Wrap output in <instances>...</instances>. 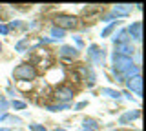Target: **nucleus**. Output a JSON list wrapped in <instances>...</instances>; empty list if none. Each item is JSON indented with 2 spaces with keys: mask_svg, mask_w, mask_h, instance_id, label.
Masks as SVG:
<instances>
[{
  "mask_svg": "<svg viewBox=\"0 0 146 131\" xmlns=\"http://www.w3.org/2000/svg\"><path fill=\"white\" fill-rule=\"evenodd\" d=\"M13 76H15L17 80H33L36 76V69H35V66L24 62V64L17 66L15 69H13Z\"/></svg>",
  "mask_w": 146,
  "mask_h": 131,
  "instance_id": "nucleus-1",
  "label": "nucleus"
},
{
  "mask_svg": "<svg viewBox=\"0 0 146 131\" xmlns=\"http://www.w3.org/2000/svg\"><path fill=\"white\" fill-rule=\"evenodd\" d=\"M77 16H71V15H57L55 16V28L66 31V29H75L77 28Z\"/></svg>",
  "mask_w": 146,
  "mask_h": 131,
  "instance_id": "nucleus-2",
  "label": "nucleus"
},
{
  "mask_svg": "<svg viewBox=\"0 0 146 131\" xmlns=\"http://www.w3.org/2000/svg\"><path fill=\"white\" fill-rule=\"evenodd\" d=\"M88 58H90V62L93 66H100L104 62V49H100L99 46H90L88 47Z\"/></svg>",
  "mask_w": 146,
  "mask_h": 131,
  "instance_id": "nucleus-3",
  "label": "nucleus"
},
{
  "mask_svg": "<svg viewBox=\"0 0 146 131\" xmlns=\"http://www.w3.org/2000/svg\"><path fill=\"white\" fill-rule=\"evenodd\" d=\"M55 98H57L58 102H62V104H66L68 100H71L73 98V89L71 88H58L57 91H55Z\"/></svg>",
  "mask_w": 146,
  "mask_h": 131,
  "instance_id": "nucleus-4",
  "label": "nucleus"
},
{
  "mask_svg": "<svg viewBox=\"0 0 146 131\" xmlns=\"http://www.w3.org/2000/svg\"><path fill=\"white\" fill-rule=\"evenodd\" d=\"M128 89L130 91H133L135 95H143V78H141V75L133 76V78H128Z\"/></svg>",
  "mask_w": 146,
  "mask_h": 131,
  "instance_id": "nucleus-5",
  "label": "nucleus"
},
{
  "mask_svg": "<svg viewBox=\"0 0 146 131\" xmlns=\"http://www.w3.org/2000/svg\"><path fill=\"white\" fill-rule=\"evenodd\" d=\"M131 9H133L131 4H117V6H113V11L110 16H128Z\"/></svg>",
  "mask_w": 146,
  "mask_h": 131,
  "instance_id": "nucleus-6",
  "label": "nucleus"
},
{
  "mask_svg": "<svg viewBox=\"0 0 146 131\" xmlns=\"http://www.w3.org/2000/svg\"><path fill=\"white\" fill-rule=\"evenodd\" d=\"M133 46H131L130 42H122V44H117V49H115V55H119V57H130L131 58V55H133Z\"/></svg>",
  "mask_w": 146,
  "mask_h": 131,
  "instance_id": "nucleus-7",
  "label": "nucleus"
},
{
  "mask_svg": "<svg viewBox=\"0 0 146 131\" xmlns=\"http://www.w3.org/2000/svg\"><path fill=\"white\" fill-rule=\"evenodd\" d=\"M128 33H130L135 40H141L143 38V22H133V24L128 28Z\"/></svg>",
  "mask_w": 146,
  "mask_h": 131,
  "instance_id": "nucleus-8",
  "label": "nucleus"
},
{
  "mask_svg": "<svg viewBox=\"0 0 146 131\" xmlns=\"http://www.w3.org/2000/svg\"><path fill=\"white\" fill-rule=\"evenodd\" d=\"M141 117V111L139 109H133V111H126L124 115L119 118V124H128L130 120H135V118H139Z\"/></svg>",
  "mask_w": 146,
  "mask_h": 131,
  "instance_id": "nucleus-9",
  "label": "nucleus"
},
{
  "mask_svg": "<svg viewBox=\"0 0 146 131\" xmlns=\"http://www.w3.org/2000/svg\"><path fill=\"white\" fill-rule=\"evenodd\" d=\"M77 53L79 51H77L73 46H62L60 47V57H64V58H75Z\"/></svg>",
  "mask_w": 146,
  "mask_h": 131,
  "instance_id": "nucleus-10",
  "label": "nucleus"
},
{
  "mask_svg": "<svg viewBox=\"0 0 146 131\" xmlns=\"http://www.w3.org/2000/svg\"><path fill=\"white\" fill-rule=\"evenodd\" d=\"M128 29H122L121 33H117L115 37H113V42L115 44H122V42H130V38H128Z\"/></svg>",
  "mask_w": 146,
  "mask_h": 131,
  "instance_id": "nucleus-11",
  "label": "nucleus"
},
{
  "mask_svg": "<svg viewBox=\"0 0 146 131\" xmlns=\"http://www.w3.org/2000/svg\"><path fill=\"white\" fill-rule=\"evenodd\" d=\"M102 95H106V97L110 98H121V91H115V89H111V88H102V91H100Z\"/></svg>",
  "mask_w": 146,
  "mask_h": 131,
  "instance_id": "nucleus-12",
  "label": "nucleus"
},
{
  "mask_svg": "<svg viewBox=\"0 0 146 131\" xmlns=\"http://www.w3.org/2000/svg\"><path fill=\"white\" fill-rule=\"evenodd\" d=\"M84 129L97 131V129H99V124H97V120H93V118H86V120H84Z\"/></svg>",
  "mask_w": 146,
  "mask_h": 131,
  "instance_id": "nucleus-13",
  "label": "nucleus"
},
{
  "mask_svg": "<svg viewBox=\"0 0 146 131\" xmlns=\"http://www.w3.org/2000/svg\"><path fill=\"white\" fill-rule=\"evenodd\" d=\"M117 26H119V22H111V24H110V26H106V28L102 29V33H100V37H108V35L111 33V31L115 29Z\"/></svg>",
  "mask_w": 146,
  "mask_h": 131,
  "instance_id": "nucleus-14",
  "label": "nucleus"
},
{
  "mask_svg": "<svg viewBox=\"0 0 146 131\" xmlns=\"http://www.w3.org/2000/svg\"><path fill=\"white\" fill-rule=\"evenodd\" d=\"M7 107H9V102H7V98L4 97V95H0V115L7 111Z\"/></svg>",
  "mask_w": 146,
  "mask_h": 131,
  "instance_id": "nucleus-15",
  "label": "nucleus"
},
{
  "mask_svg": "<svg viewBox=\"0 0 146 131\" xmlns=\"http://www.w3.org/2000/svg\"><path fill=\"white\" fill-rule=\"evenodd\" d=\"M51 35H53V40L64 38V31H62V29H58V28H51Z\"/></svg>",
  "mask_w": 146,
  "mask_h": 131,
  "instance_id": "nucleus-16",
  "label": "nucleus"
},
{
  "mask_svg": "<svg viewBox=\"0 0 146 131\" xmlns=\"http://www.w3.org/2000/svg\"><path fill=\"white\" fill-rule=\"evenodd\" d=\"M48 109L49 111H62V109H70V106L68 104H58V106H49Z\"/></svg>",
  "mask_w": 146,
  "mask_h": 131,
  "instance_id": "nucleus-17",
  "label": "nucleus"
},
{
  "mask_svg": "<svg viewBox=\"0 0 146 131\" xmlns=\"http://www.w3.org/2000/svg\"><path fill=\"white\" fill-rule=\"evenodd\" d=\"M11 106L15 107V109H26V102H22V100H13Z\"/></svg>",
  "mask_w": 146,
  "mask_h": 131,
  "instance_id": "nucleus-18",
  "label": "nucleus"
},
{
  "mask_svg": "<svg viewBox=\"0 0 146 131\" xmlns=\"http://www.w3.org/2000/svg\"><path fill=\"white\" fill-rule=\"evenodd\" d=\"M29 131H48L42 124H29Z\"/></svg>",
  "mask_w": 146,
  "mask_h": 131,
  "instance_id": "nucleus-19",
  "label": "nucleus"
},
{
  "mask_svg": "<svg viewBox=\"0 0 146 131\" xmlns=\"http://www.w3.org/2000/svg\"><path fill=\"white\" fill-rule=\"evenodd\" d=\"M27 46V40H20V42H18L17 44V46H15V49H17V51H24V47Z\"/></svg>",
  "mask_w": 146,
  "mask_h": 131,
  "instance_id": "nucleus-20",
  "label": "nucleus"
},
{
  "mask_svg": "<svg viewBox=\"0 0 146 131\" xmlns=\"http://www.w3.org/2000/svg\"><path fill=\"white\" fill-rule=\"evenodd\" d=\"M0 33H2V35H7V33H9V26L0 24Z\"/></svg>",
  "mask_w": 146,
  "mask_h": 131,
  "instance_id": "nucleus-21",
  "label": "nucleus"
},
{
  "mask_svg": "<svg viewBox=\"0 0 146 131\" xmlns=\"http://www.w3.org/2000/svg\"><path fill=\"white\" fill-rule=\"evenodd\" d=\"M86 104H88V102H79V104H77V106H75V109H82V107H84Z\"/></svg>",
  "mask_w": 146,
  "mask_h": 131,
  "instance_id": "nucleus-22",
  "label": "nucleus"
},
{
  "mask_svg": "<svg viewBox=\"0 0 146 131\" xmlns=\"http://www.w3.org/2000/svg\"><path fill=\"white\" fill-rule=\"evenodd\" d=\"M0 131H9V129H6V128H4V129H0Z\"/></svg>",
  "mask_w": 146,
  "mask_h": 131,
  "instance_id": "nucleus-23",
  "label": "nucleus"
},
{
  "mask_svg": "<svg viewBox=\"0 0 146 131\" xmlns=\"http://www.w3.org/2000/svg\"><path fill=\"white\" fill-rule=\"evenodd\" d=\"M80 131H90V129H84V128H82V129H80Z\"/></svg>",
  "mask_w": 146,
  "mask_h": 131,
  "instance_id": "nucleus-24",
  "label": "nucleus"
},
{
  "mask_svg": "<svg viewBox=\"0 0 146 131\" xmlns=\"http://www.w3.org/2000/svg\"><path fill=\"white\" fill-rule=\"evenodd\" d=\"M55 131H66V129H55Z\"/></svg>",
  "mask_w": 146,
  "mask_h": 131,
  "instance_id": "nucleus-25",
  "label": "nucleus"
},
{
  "mask_svg": "<svg viewBox=\"0 0 146 131\" xmlns=\"http://www.w3.org/2000/svg\"><path fill=\"white\" fill-rule=\"evenodd\" d=\"M0 51H2V42H0Z\"/></svg>",
  "mask_w": 146,
  "mask_h": 131,
  "instance_id": "nucleus-26",
  "label": "nucleus"
},
{
  "mask_svg": "<svg viewBox=\"0 0 146 131\" xmlns=\"http://www.w3.org/2000/svg\"><path fill=\"white\" fill-rule=\"evenodd\" d=\"M108 131H117V129H108Z\"/></svg>",
  "mask_w": 146,
  "mask_h": 131,
  "instance_id": "nucleus-27",
  "label": "nucleus"
},
{
  "mask_svg": "<svg viewBox=\"0 0 146 131\" xmlns=\"http://www.w3.org/2000/svg\"><path fill=\"white\" fill-rule=\"evenodd\" d=\"M137 131H139V129H137Z\"/></svg>",
  "mask_w": 146,
  "mask_h": 131,
  "instance_id": "nucleus-28",
  "label": "nucleus"
}]
</instances>
